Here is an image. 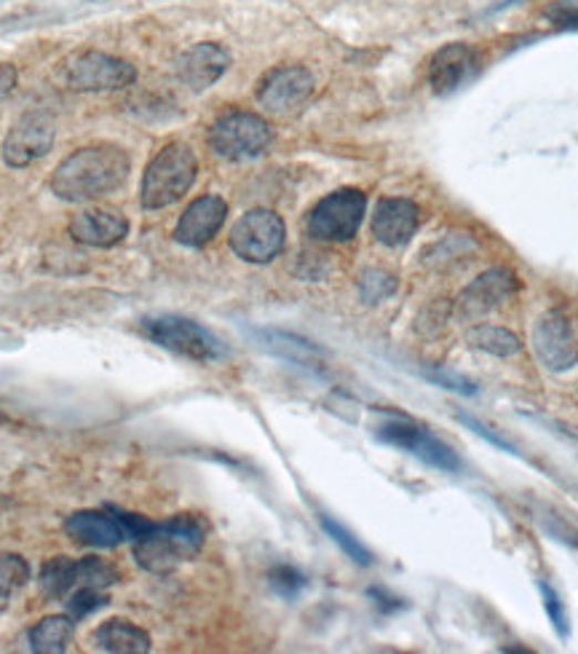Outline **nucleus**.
I'll use <instances>...</instances> for the list:
<instances>
[{
  "instance_id": "nucleus-1",
  "label": "nucleus",
  "mask_w": 578,
  "mask_h": 654,
  "mask_svg": "<svg viewBox=\"0 0 578 654\" xmlns=\"http://www.w3.org/2000/svg\"><path fill=\"white\" fill-rule=\"evenodd\" d=\"M128 162L126 151L118 145H89L70 153L51 175V191L64 202H92L111 196L126 183Z\"/></svg>"
},
{
  "instance_id": "nucleus-2",
  "label": "nucleus",
  "mask_w": 578,
  "mask_h": 654,
  "mask_svg": "<svg viewBox=\"0 0 578 654\" xmlns=\"http://www.w3.org/2000/svg\"><path fill=\"white\" fill-rule=\"evenodd\" d=\"M207 542V523L198 515L183 512L166 523H151L143 537L134 540V558L145 572L169 574L179 563L202 553Z\"/></svg>"
},
{
  "instance_id": "nucleus-3",
  "label": "nucleus",
  "mask_w": 578,
  "mask_h": 654,
  "mask_svg": "<svg viewBox=\"0 0 578 654\" xmlns=\"http://www.w3.org/2000/svg\"><path fill=\"white\" fill-rule=\"evenodd\" d=\"M198 175V159L185 143H169L153 156L143 175L140 202L145 210H164L190 191Z\"/></svg>"
},
{
  "instance_id": "nucleus-4",
  "label": "nucleus",
  "mask_w": 578,
  "mask_h": 654,
  "mask_svg": "<svg viewBox=\"0 0 578 654\" xmlns=\"http://www.w3.org/2000/svg\"><path fill=\"white\" fill-rule=\"evenodd\" d=\"M140 330H143L147 341H153L166 351H175L179 357H188V360L215 362L225 357V346L220 344V338L211 336L207 327L193 323V319L175 317V314L147 317L140 325Z\"/></svg>"
},
{
  "instance_id": "nucleus-5",
  "label": "nucleus",
  "mask_w": 578,
  "mask_h": 654,
  "mask_svg": "<svg viewBox=\"0 0 578 654\" xmlns=\"http://www.w3.org/2000/svg\"><path fill=\"white\" fill-rule=\"evenodd\" d=\"M151 521L137 512L121 510H81L68 518L64 531L73 542L86 548H118L124 542H134L143 537Z\"/></svg>"
},
{
  "instance_id": "nucleus-6",
  "label": "nucleus",
  "mask_w": 578,
  "mask_h": 654,
  "mask_svg": "<svg viewBox=\"0 0 578 654\" xmlns=\"http://www.w3.org/2000/svg\"><path fill=\"white\" fill-rule=\"evenodd\" d=\"M271 140L273 134L268 121L244 111L220 115L209 130V147L217 156L228 159V162H244V159L260 156L271 145Z\"/></svg>"
},
{
  "instance_id": "nucleus-7",
  "label": "nucleus",
  "mask_w": 578,
  "mask_h": 654,
  "mask_svg": "<svg viewBox=\"0 0 578 654\" xmlns=\"http://www.w3.org/2000/svg\"><path fill=\"white\" fill-rule=\"evenodd\" d=\"M368 196L359 188H340L324 196L308 215V234L319 242H351L364 221Z\"/></svg>"
},
{
  "instance_id": "nucleus-8",
  "label": "nucleus",
  "mask_w": 578,
  "mask_h": 654,
  "mask_svg": "<svg viewBox=\"0 0 578 654\" xmlns=\"http://www.w3.org/2000/svg\"><path fill=\"white\" fill-rule=\"evenodd\" d=\"M113 582H118V572H115L111 563H105L102 558L94 555L81 558V561L60 555L51 558L41 569V587L51 601L70 599L79 587L107 590Z\"/></svg>"
},
{
  "instance_id": "nucleus-9",
  "label": "nucleus",
  "mask_w": 578,
  "mask_h": 654,
  "mask_svg": "<svg viewBox=\"0 0 578 654\" xmlns=\"http://www.w3.org/2000/svg\"><path fill=\"white\" fill-rule=\"evenodd\" d=\"M285 221L271 210H249L230 228V249L247 263H271L285 249Z\"/></svg>"
},
{
  "instance_id": "nucleus-10",
  "label": "nucleus",
  "mask_w": 578,
  "mask_h": 654,
  "mask_svg": "<svg viewBox=\"0 0 578 654\" xmlns=\"http://www.w3.org/2000/svg\"><path fill=\"white\" fill-rule=\"evenodd\" d=\"M137 70L118 57L102 51H81L64 65V81L79 92H113V89L132 86Z\"/></svg>"
},
{
  "instance_id": "nucleus-11",
  "label": "nucleus",
  "mask_w": 578,
  "mask_h": 654,
  "mask_svg": "<svg viewBox=\"0 0 578 654\" xmlns=\"http://www.w3.org/2000/svg\"><path fill=\"white\" fill-rule=\"evenodd\" d=\"M313 89H317V83H313V75L308 73L306 68H276L260 81L257 102H260L268 113L289 119V115L303 111L308 100L313 98Z\"/></svg>"
},
{
  "instance_id": "nucleus-12",
  "label": "nucleus",
  "mask_w": 578,
  "mask_h": 654,
  "mask_svg": "<svg viewBox=\"0 0 578 654\" xmlns=\"http://www.w3.org/2000/svg\"><path fill=\"white\" fill-rule=\"evenodd\" d=\"M378 438L389 446L402 448V451L413 453L426 464L436 467V470L445 472H458L461 470V459L455 457V451L450 446H445L440 438H434L429 429L413 425V421H389L378 429Z\"/></svg>"
},
{
  "instance_id": "nucleus-13",
  "label": "nucleus",
  "mask_w": 578,
  "mask_h": 654,
  "mask_svg": "<svg viewBox=\"0 0 578 654\" xmlns=\"http://www.w3.org/2000/svg\"><path fill=\"white\" fill-rule=\"evenodd\" d=\"M54 119L47 113H28L11 126L3 143V159L9 166H28L43 159L54 145Z\"/></svg>"
},
{
  "instance_id": "nucleus-14",
  "label": "nucleus",
  "mask_w": 578,
  "mask_h": 654,
  "mask_svg": "<svg viewBox=\"0 0 578 654\" xmlns=\"http://www.w3.org/2000/svg\"><path fill=\"white\" fill-rule=\"evenodd\" d=\"M533 349L544 368L555 370V374L570 370L578 362V344L570 333L568 319L560 311H546L538 319L536 330H533Z\"/></svg>"
},
{
  "instance_id": "nucleus-15",
  "label": "nucleus",
  "mask_w": 578,
  "mask_h": 654,
  "mask_svg": "<svg viewBox=\"0 0 578 654\" xmlns=\"http://www.w3.org/2000/svg\"><path fill=\"white\" fill-rule=\"evenodd\" d=\"M225 217H228V204L220 196L209 194L196 198L183 215H179L175 239L185 247H204L220 234Z\"/></svg>"
},
{
  "instance_id": "nucleus-16",
  "label": "nucleus",
  "mask_w": 578,
  "mask_h": 654,
  "mask_svg": "<svg viewBox=\"0 0 578 654\" xmlns=\"http://www.w3.org/2000/svg\"><path fill=\"white\" fill-rule=\"evenodd\" d=\"M417 213L415 202L410 198H381L372 215V236L385 247H402L415 236Z\"/></svg>"
},
{
  "instance_id": "nucleus-17",
  "label": "nucleus",
  "mask_w": 578,
  "mask_h": 654,
  "mask_svg": "<svg viewBox=\"0 0 578 654\" xmlns=\"http://www.w3.org/2000/svg\"><path fill=\"white\" fill-rule=\"evenodd\" d=\"M230 65V54L220 43H196L185 51L177 62L179 81L190 86L193 92H204L211 83L223 79V73Z\"/></svg>"
},
{
  "instance_id": "nucleus-18",
  "label": "nucleus",
  "mask_w": 578,
  "mask_h": 654,
  "mask_svg": "<svg viewBox=\"0 0 578 654\" xmlns=\"http://www.w3.org/2000/svg\"><path fill=\"white\" fill-rule=\"evenodd\" d=\"M474 70H477V54L466 43H447L432 57L429 83L436 94H453L472 79Z\"/></svg>"
},
{
  "instance_id": "nucleus-19",
  "label": "nucleus",
  "mask_w": 578,
  "mask_h": 654,
  "mask_svg": "<svg viewBox=\"0 0 578 654\" xmlns=\"http://www.w3.org/2000/svg\"><path fill=\"white\" fill-rule=\"evenodd\" d=\"M70 236L89 247H115L126 239L128 221L115 210H83L70 221Z\"/></svg>"
},
{
  "instance_id": "nucleus-20",
  "label": "nucleus",
  "mask_w": 578,
  "mask_h": 654,
  "mask_svg": "<svg viewBox=\"0 0 578 654\" xmlns=\"http://www.w3.org/2000/svg\"><path fill=\"white\" fill-rule=\"evenodd\" d=\"M514 290H517V277L509 268H491V272L474 279L461 295V311L466 317H477V314H485L496 309L498 304H504Z\"/></svg>"
},
{
  "instance_id": "nucleus-21",
  "label": "nucleus",
  "mask_w": 578,
  "mask_h": 654,
  "mask_svg": "<svg viewBox=\"0 0 578 654\" xmlns=\"http://www.w3.org/2000/svg\"><path fill=\"white\" fill-rule=\"evenodd\" d=\"M94 650L113 654H143L151 652V636L143 627L128 620H107L92 633Z\"/></svg>"
},
{
  "instance_id": "nucleus-22",
  "label": "nucleus",
  "mask_w": 578,
  "mask_h": 654,
  "mask_svg": "<svg viewBox=\"0 0 578 654\" xmlns=\"http://www.w3.org/2000/svg\"><path fill=\"white\" fill-rule=\"evenodd\" d=\"M257 338H260L262 349L273 351L289 362H298L303 368H319L321 365V349H317L311 341H303V338L279 330H260Z\"/></svg>"
},
{
  "instance_id": "nucleus-23",
  "label": "nucleus",
  "mask_w": 578,
  "mask_h": 654,
  "mask_svg": "<svg viewBox=\"0 0 578 654\" xmlns=\"http://www.w3.org/2000/svg\"><path fill=\"white\" fill-rule=\"evenodd\" d=\"M75 636V622L70 617H47L28 633L30 650L38 654H60Z\"/></svg>"
},
{
  "instance_id": "nucleus-24",
  "label": "nucleus",
  "mask_w": 578,
  "mask_h": 654,
  "mask_svg": "<svg viewBox=\"0 0 578 654\" xmlns=\"http://www.w3.org/2000/svg\"><path fill=\"white\" fill-rule=\"evenodd\" d=\"M466 341L472 349L487 351V355L493 357H512L523 349V341H519L512 330H506V327H496V325L474 327V330H468Z\"/></svg>"
},
{
  "instance_id": "nucleus-25",
  "label": "nucleus",
  "mask_w": 578,
  "mask_h": 654,
  "mask_svg": "<svg viewBox=\"0 0 578 654\" xmlns=\"http://www.w3.org/2000/svg\"><path fill=\"white\" fill-rule=\"evenodd\" d=\"M30 580V566L22 555H0V612L9 609L11 599L28 585Z\"/></svg>"
},
{
  "instance_id": "nucleus-26",
  "label": "nucleus",
  "mask_w": 578,
  "mask_h": 654,
  "mask_svg": "<svg viewBox=\"0 0 578 654\" xmlns=\"http://www.w3.org/2000/svg\"><path fill=\"white\" fill-rule=\"evenodd\" d=\"M319 523H321V529L327 531V537H330V540L336 542L338 548L343 550V553L349 555L353 563H359V566H370L372 553L368 548H364L362 542H359V537H353L351 531L345 529L343 523H338L332 515H324V512L319 515Z\"/></svg>"
},
{
  "instance_id": "nucleus-27",
  "label": "nucleus",
  "mask_w": 578,
  "mask_h": 654,
  "mask_svg": "<svg viewBox=\"0 0 578 654\" xmlns=\"http://www.w3.org/2000/svg\"><path fill=\"white\" fill-rule=\"evenodd\" d=\"M396 290V279L391 274L381 272V268H370V272L362 274L359 279V293L368 304H381V300L389 298L391 293Z\"/></svg>"
},
{
  "instance_id": "nucleus-28",
  "label": "nucleus",
  "mask_w": 578,
  "mask_h": 654,
  "mask_svg": "<svg viewBox=\"0 0 578 654\" xmlns=\"http://www.w3.org/2000/svg\"><path fill=\"white\" fill-rule=\"evenodd\" d=\"M102 606H107V593L102 587H79L68 599V609L73 617H86Z\"/></svg>"
},
{
  "instance_id": "nucleus-29",
  "label": "nucleus",
  "mask_w": 578,
  "mask_h": 654,
  "mask_svg": "<svg viewBox=\"0 0 578 654\" xmlns=\"http://www.w3.org/2000/svg\"><path fill=\"white\" fill-rule=\"evenodd\" d=\"M268 582H271V587L281 595V599H295V595L306 587V576L300 574L295 566H287V563L285 566L271 569Z\"/></svg>"
},
{
  "instance_id": "nucleus-30",
  "label": "nucleus",
  "mask_w": 578,
  "mask_h": 654,
  "mask_svg": "<svg viewBox=\"0 0 578 654\" xmlns=\"http://www.w3.org/2000/svg\"><path fill=\"white\" fill-rule=\"evenodd\" d=\"M538 590H541V599H544V609H546V614H549V620H551V625H555V631L560 633L562 638H568V614H565V606H562V601H560V595L555 593V590H551V585H546V582L541 580L538 582Z\"/></svg>"
},
{
  "instance_id": "nucleus-31",
  "label": "nucleus",
  "mask_w": 578,
  "mask_h": 654,
  "mask_svg": "<svg viewBox=\"0 0 578 654\" xmlns=\"http://www.w3.org/2000/svg\"><path fill=\"white\" fill-rule=\"evenodd\" d=\"M544 17L557 28H578V0H555Z\"/></svg>"
},
{
  "instance_id": "nucleus-32",
  "label": "nucleus",
  "mask_w": 578,
  "mask_h": 654,
  "mask_svg": "<svg viewBox=\"0 0 578 654\" xmlns=\"http://www.w3.org/2000/svg\"><path fill=\"white\" fill-rule=\"evenodd\" d=\"M426 378H432L434 384H440V387L445 389H453V392H461V395H474L477 392V387H474L472 381L458 374H447V370H429Z\"/></svg>"
},
{
  "instance_id": "nucleus-33",
  "label": "nucleus",
  "mask_w": 578,
  "mask_h": 654,
  "mask_svg": "<svg viewBox=\"0 0 578 654\" xmlns=\"http://www.w3.org/2000/svg\"><path fill=\"white\" fill-rule=\"evenodd\" d=\"M458 419L464 421V425L472 429V432H477L479 438H485L487 442H491V446H498L500 451H509V453H514V446L509 440H504L500 438V435H496V432H491V429H487L485 425H482V421H477V419H472V416H466V413H458Z\"/></svg>"
},
{
  "instance_id": "nucleus-34",
  "label": "nucleus",
  "mask_w": 578,
  "mask_h": 654,
  "mask_svg": "<svg viewBox=\"0 0 578 654\" xmlns=\"http://www.w3.org/2000/svg\"><path fill=\"white\" fill-rule=\"evenodd\" d=\"M14 83H17L14 70H11L9 65H0V98H6V94L11 92V89H14Z\"/></svg>"
},
{
  "instance_id": "nucleus-35",
  "label": "nucleus",
  "mask_w": 578,
  "mask_h": 654,
  "mask_svg": "<svg viewBox=\"0 0 578 654\" xmlns=\"http://www.w3.org/2000/svg\"><path fill=\"white\" fill-rule=\"evenodd\" d=\"M370 595L381 599V601H378V604H381L383 612H391V609H402L404 606V604H391V601H394V599H389V595L381 593V590H370Z\"/></svg>"
}]
</instances>
